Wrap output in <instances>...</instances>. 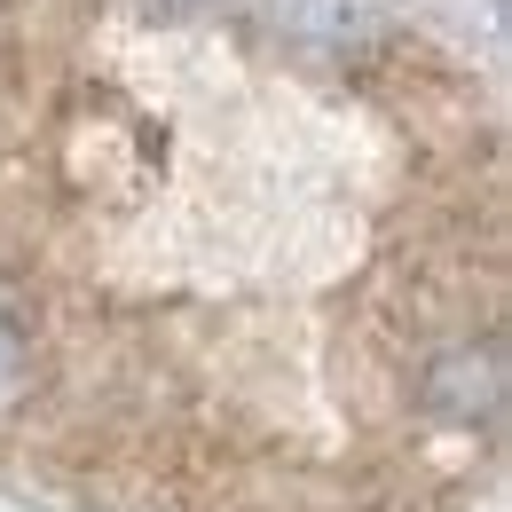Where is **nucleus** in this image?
<instances>
[{"mask_svg": "<svg viewBox=\"0 0 512 512\" xmlns=\"http://www.w3.org/2000/svg\"><path fill=\"white\" fill-rule=\"evenodd\" d=\"M142 8H158V16H190V8H213V0H142Z\"/></svg>", "mask_w": 512, "mask_h": 512, "instance_id": "20e7f679", "label": "nucleus"}, {"mask_svg": "<svg viewBox=\"0 0 512 512\" xmlns=\"http://www.w3.org/2000/svg\"><path fill=\"white\" fill-rule=\"evenodd\" d=\"M24 394H32V339H24V323L0 316V418H8Z\"/></svg>", "mask_w": 512, "mask_h": 512, "instance_id": "7ed1b4c3", "label": "nucleus"}, {"mask_svg": "<svg viewBox=\"0 0 512 512\" xmlns=\"http://www.w3.org/2000/svg\"><path fill=\"white\" fill-rule=\"evenodd\" d=\"M268 32L308 40V48H355L371 40V0H245Z\"/></svg>", "mask_w": 512, "mask_h": 512, "instance_id": "f03ea898", "label": "nucleus"}, {"mask_svg": "<svg viewBox=\"0 0 512 512\" xmlns=\"http://www.w3.org/2000/svg\"><path fill=\"white\" fill-rule=\"evenodd\" d=\"M505 339L481 331V339H449L418 363V410L442 418V426H497L505 418Z\"/></svg>", "mask_w": 512, "mask_h": 512, "instance_id": "f257e3e1", "label": "nucleus"}]
</instances>
